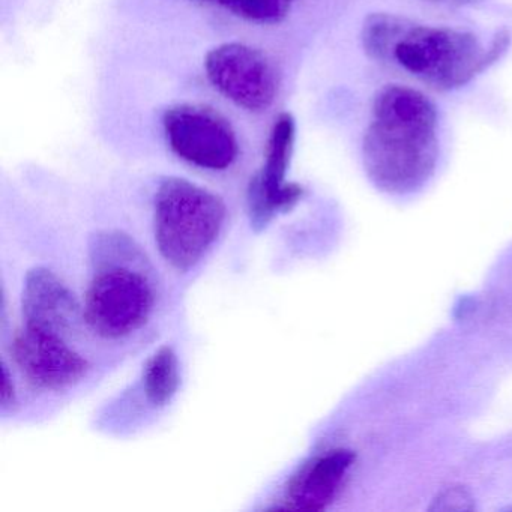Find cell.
<instances>
[{"label":"cell","mask_w":512,"mask_h":512,"mask_svg":"<svg viewBox=\"0 0 512 512\" xmlns=\"http://www.w3.org/2000/svg\"><path fill=\"white\" fill-rule=\"evenodd\" d=\"M362 160L370 181L388 194L424 187L439 160L437 110L422 92L391 85L374 98Z\"/></svg>","instance_id":"1"},{"label":"cell","mask_w":512,"mask_h":512,"mask_svg":"<svg viewBox=\"0 0 512 512\" xmlns=\"http://www.w3.org/2000/svg\"><path fill=\"white\" fill-rule=\"evenodd\" d=\"M94 278L86 292L83 319L92 332L119 340L139 331L154 310L155 293L146 257L124 233H98L91 245Z\"/></svg>","instance_id":"2"},{"label":"cell","mask_w":512,"mask_h":512,"mask_svg":"<svg viewBox=\"0 0 512 512\" xmlns=\"http://www.w3.org/2000/svg\"><path fill=\"white\" fill-rule=\"evenodd\" d=\"M508 46L506 32H499L487 49L469 32L410 23L392 52V61L431 88L451 91L475 79Z\"/></svg>","instance_id":"3"},{"label":"cell","mask_w":512,"mask_h":512,"mask_svg":"<svg viewBox=\"0 0 512 512\" xmlns=\"http://www.w3.org/2000/svg\"><path fill=\"white\" fill-rule=\"evenodd\" d=\"M226 220L221 197L194 182L167 178L155 196V242L178 271L194 268L220 235Z\"/></svg>","instance_id":"4"},{"label":"cell","mask_w":512,"mask_h":512,"mask_svg":"<svg viewBox=\"0 0 512 512\" xmlns=\"http://www.w3.org/2000/svg\"><path fill=\"white\" fill-rule=\"evenodd\" d=\"M205 71L226 100L247 112H265L277 97L278 76L271 59L247 44L215 47L206 55Z\"/></svg>","instance_id":"5"},{"label":"cell","mask_w":512,"mask_h":512,"mask_svg":"<svg viewBox=\"0 0 512 512\" xmlns=\"http://www.w3.org/2000/svg\"><path fill=\"white\" fill-rule=\"evenodd\" d=\"M163 125L170 149L191 166L220 172L238 158V139L232 125L208 107H172L164 115Z\"/></svg>","instance_id":"6"},{"label":"cell","mask_w":512,"mask_h":512,"mask_svg":"<svg viewBox=\"0 0 512 512\" xmlns=\"http://www.w3.org/2000/svg\"><path fill=\"white\" fill-rule=\"evenodd\" d=\"M295 139V119L290 113H281L269 133L265 164L248 185V215L256 230L268 226L278 212L290 211L304 196L301 185L286 182Z\"/></svg>","instance_id":"7"},{"label":"cell","mask_w":512,"mask_h":512,"mask_svg":"<svg viewBox=\"0 0 512 512\" xmlns=\"http://www.w3.org/2000/svg\"><path fill=\"white\" fill-rule=\"evenodd\" d=\"M11 352L26 379L46 391L77 385L89 371V362L65 341V335L26 323L14 335Z\"/></svg>","instance_id":"8"},{"label":"cell","mask_w":512,"mask_h":512,"mask_svg":"<svg viewBox=\"0 0 512 512\" xmlns=\"http://www.w3.org/2000/svg\"><path fill=\"white\" fill-rule=\"evenodd\" d=\"M22 313L26 325L67 335L74 331L83 311L76 295L55 272L34 268L23 284Z\"/></svg>","instance_id":"9"},{"label":"cell","mask_w":512,"mask_h":512,"mask_svg":"<svg viewBox=\"0 0 512 512\" xmlns=\"http://www.w3.org/2000/svg\"><path fill=\"white\" fill-rule=\"evenodd\" d=\"M355 455L335 449L314 458L290 482L284 496V509L322 511L337 496Z\"/></svg>","instance_id":"10"},{"label":"cell","mask_w":512,"mask_h":512,"mask_svg":"<svg viewBox=\"0 0 512 512\" xmlns=\"http://www.w3.org/2000/svg\"><path fill=\"white\" fill-rule=\"evenodd\" d=\"M181 385L179 361L175 350L163 346L151 356L143 373V389L149 403L155 407L167 406Z\"/></svg>","instance_id":"11"},{"label":"cell","mask_w":512,"mask_h":512,"mask_svg":"<svg viewBox=\"0 0 512 512\" xmlns=\"http://www.w3.org/2000/svg\"><path fill=\"white\" fill-rule=\"evenodd\" d=\"M409 26V20L394 14H371L362 26L361 41L365 53L373 61L391 62L392 52Z\"/></svg>","instance_id":"12"},{"label":"cell","mask_w":512,"mask_h":512,"mask_svg":"<svg viewBox=\"0 0 512 512\" xmlns=\"http://www.w3.org/2000/svg\"><path fill=\"white\" fill-rule=\"evenodd\" d=\"M206 4L217 5L233 16L257 23L278 22L286 14V0H202Z\"/></svg>","instance_id":"13"},{"label":"cell","mask_w":512,"mask_h":512,"mask_svg":"<svg viewBox=\"0 0 512 512\" xmlns=\"http://www.w3.org/2000/svg\"><path fill=\"white\" fill-rule=\"evenodd\" d=\"M473 509H475L473 497L466 488L457 487V485L440 491L433 500V505L430 506V511H473Z\"/></svg>","instance_id":"14"},{"label":"cell","mask_w":512,"mask_h":512,"mask_svg":"<svg viewBox=\"0 0 512 512\" xmlns=\"http://www.w3.org/2000/svg\"><path fill=\"white\" fill-rule=\"evenodd\" d=\"M2 407L4 410L10 409L16 404V389H14L13 380H11L10 373H8L7 365L2 368Z\"/></svg>","instance_id":"15"},{"label":"cell","mask_w":512,"mask_h":512,"mask_svg":"<svg viewBox=\"0 0 512 512\" xmlns=\"http://www.w3.org/2000/svg\"><path fill=\"white\" fill-rule=\"evenodd\" d=\"M430 2L431 4L442 5V7L464 8L479 4L481 0H430Z\"/></svg>","instance_id":"16"},{"label":"cell","mask_w":512,"mask_h":512,"mask_svg":"<svg viewBox=\"0 0 512 512\" xmlns=\"http://www.w3.org/2000/svg\"><path fill=\"white\" fill-rule=\"evenodd\" d=\"M287 4H290V0H286Z\"/></svg>","instance_id":"17"}]
</instances>
